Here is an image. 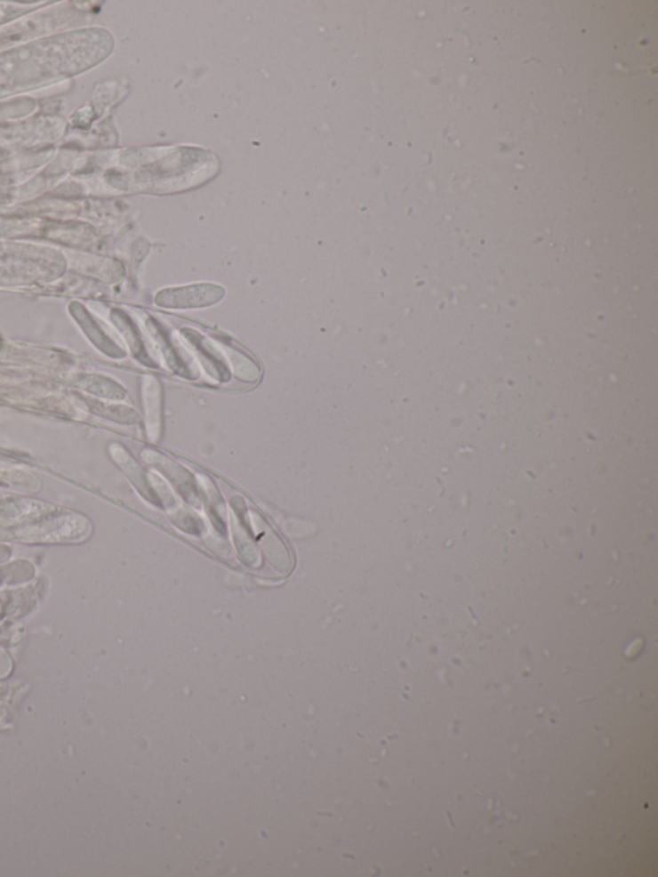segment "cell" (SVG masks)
Listing matches in <instances>:
<instances>
[{"label":"cell","mask_w":658,"mask_h":877,"mask_svg":"<svg viewBox=\"0 0 658 877\" xmlns=\"http://www.w3.org/2000/svg\"><path fill=\"white\" fill-rule=\"evenodd\" d=\"M147 423H148V437L157 440L160 437V388L153 379H148L146 394Z\"/></svg>","instance_id":"2"},{"label":"cell","mask_w":658,"mask_h":877,"mask_svg":"<svg viewBox=\"0 0 658 877\" xmlns=\"http://www.w3.org/2000/svg\"><path fill=\"white\" fill-rule=\"evenodd\" d=\"M224 288L215 285H196L172 288L158 294L157 304L164 308H201L223 299Z\"/></svg>","instance_id":"1"}]
</instances>
